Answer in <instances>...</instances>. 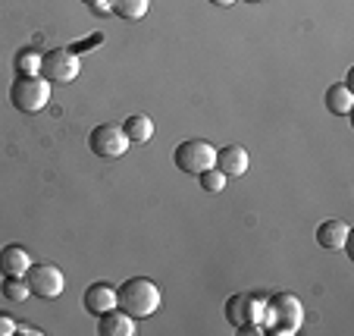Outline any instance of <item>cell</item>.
<instances>
[{"label": "cell", "instance_id": "1", "mask_svg": "<svg viewBox=\"0 0 354 336\" xmlns=\"http://www.w3.org/2000/svg\"><path fill=\"white\" fill-rule=\"evenodd\" d=\"M301 324H304V305L298 302V296L276 292L273 299H267V305H263V324H261V327H267V333L292 336L301 330Z\"/></svg>", "mask_w": 354, "mask_h": 336}, {"label": "cell", "instance_id": "2", "mask_svg": "<svg viewBox=\"0 0 354 336\" xmlns=\"http://www.w3.org/2000/svg\"><path fill=\"white\" fill-rule=\"evenodd\" d=\"M116 308H122L132 317H151L160 308V290L147 276H129L116 290Z\"/></svg>", "mask_w": 354, "mask_h": 336}, {"label": "cell", "instance_id": "3", "mask_svg": "<svg viewBox=\"0 0 354 336\" xmlns=\"http://www.w3.org/2000/svg\"><path fill=\"white\" fill-rule=\"evenodd\" d=\"M10 101L19 114H38L50 101V82L44 76H26L19 73L10 85Z\"/></svg>", "mask_w": 354, "mask_h": 336}, {"label": "cell", "instance_id": "4", "mask_svg": "<svg viewBox=\"0 0 354 336\" xmlns=\"http://www.w3.org/2000/svg\"><path fill=\"white\" fill-rule=\"evenodd\" d=\"M263 305H267V299L254 296V292H239L226 302V317L239 333H254L263 324Z\"/></svg>", "mask_w": 354, "mask_h": 336}, {"label": "cell", "instance_id": "5", "mask_svg": "<svg viewBox=\"0 0 354 336\" xmlns=\"http://www.w3.org/2000/svg\"><path fill=\"white\" fill-rule=\"evenodd\" d=\"M38 73L44 76L50 85H69L82 76V67H79V54H73L69 47H54L41 54V67Z\"/></svg>", "mask_w": 354, "mask_h": 336}, {"label": "cell", "instance_id": "6", "mask_svg": "<svg viewBox=\"0 0 354 336\" xmlns=\"http://www.w3.org/2000/svg\"><path fill=\"white\" fill-rule=\"evenodd\" d=\"M214 157H216V148L204 139H188L182 145H176V151H173V163L188 176H201L204 170H210L214 167Z\"/></svg>", "mask_w": 354, "mask_h": 336}, {"label": "cell", "instance_id": "7", "mask_svg": "<svg viewBox=\"0 0 354 336\" xmlns=\"http://www.w3.org/2000/svg\"><path fill=\"white\" fill-rule=\"evenodd\" d=\"M26 283L32 296L44 299V302H54L63 292V286H66V276H63V270L57 264H32L26 270Z\"/></svg>", "mask_w": 354, "mask_h": 336}, {"label": "cell", "instance_id": "8", "mask_svg": "<svg viewBox=\"0 0 354 336\" xmlns=\"http://www.w3.org/2000/svg\"><path fill=\"white\" fill-rule=\"evenodd\" d=\"M88 148L94 151L97 157H122L129 151V139L122 132V126H113V123H104V126H94L91 135H88Z\"/></svg>", "mask_w": 354, "mask_h": 336}, {"label": "cell", "instance_id": "9", "mask_svg": "<svg viewBox=\"0 0 354 336\" xmlns=\"http://www.w3.org/2000/svg\"><path fill=\"white\" fill-rule=\"evenodd\" d=\"M214 167L220 170L226 179H235V176H245L248 173V167H251V157H248V151L241 148V145H226V148L216 151Z\"/></svg>", "mask_w": 354, "mask_h": 336}, {"label": "cell", "instance_id": "10", "mask_svg": "<svg viewBox=\"0 0 354 336\" xmlns=\"http://www.w3.org/2000/svg\"><path fill=\"white\" fill-rule=\"evenodd\" d=\"M348 233H351V227L345 220H323L317 227V245L326 251H342L348 242Z\"/></svg>", "mask_w": 354, "mask_h": 336}, {"label": "cell", "instance_id": "11", "mask_svg": "<svg viewBox=\"0 0 354 336\" xmlns=\"http://www.w3.org/2000/svg\"><path fill=\"white\" fill-rule=\"evenodd\" d=\"M97 333L100 336H132L135 333V317L126 315L122 308H110V311L100 315Z\"/></svg>", "mask_w": 354, "mask_h": 336}, {"label": "cell", "instance_id": "12", "mask_svg": "<svg viewBox=\"0 0 354 336\" xmlns=\"http://www.w3.org/2000/svg\"><path fill=\"white\" fill-rule=\"evenodd\" d=\"M85 311H91V315H104V311L116 308V290L113 286H107V283H91L85 290Z\"/></svg>", "mask_w": 354, "mask_h": 336}, {"label": "cell", "instance_id": "13", "mask_svg": "<svg viewBox=\"0 0 354 336\" xmlns=\"http://www.w3.org/2000/svg\"><path fill=\"white\" fill-rule=\"evenodd\" d=\"M28 267H32V258L22 245H3L0 249V274L3 276H26Z\"/></svg>", "mask_w": 354, "mask_h": 336}, {"label": "cell", "instance_id": "14", "mask_svg": "<svg viewBox=\"0 0 354 336\" xmlns=\"http://www.w3.org/2000/svg\"><path fill=\"white\" fill-rule=\"evenodd\" d=\"M122 132H126L129 145H145V141L154 139V120L145 114H135L122 123Z\"/></svg>", "mask_w": 354, "mask_h": 336}, {"label": "cell", "instance_id": "15", "mask_svg": "<svg viewBox=\"0 0 354 336\" xmlns=\"http://www.w3.org/2000/svg\"><path fill=\"white\" fill-rule=\"evenodd\" d=\"M354 107V94L351 88L345 85V82H339V85H329L326 88V110L335 116H348Z\"/></svg>", "mask_w": 354, "mask_h": 336}, {"label": "cell", "instance_id": "16", "mask_svg": "<svg viewBox=\"0 0 354 336\" xmlns=\"http://www.w3.org/2000/svg\"><path fill=\"white\" fill-rule=\"evenodd\" d=\"M147 7H151V0H110V13H116L120 19H129V22L145 19Z\"/></svg>", "mask_w": 354, "mask_h": 336}, {"label": "cell", "instance_id": "17", "mask_svg": "<svg viewBox=\"0 0 354 336\" xmlns=\"http://www.w3.org/2000/svg\"><path fill=\"white\" fill-rule=\"evenodd\" d=\"M0 290H3V299H7V302H16V305H19V302H28V296H32V292H28L26 276H7Z\"/></svg>", "mask_w": 354, "mask_h": 336}, {"label": "cell", "instance_id": "18", "mask_svg": "<svg viewBox=\"0 0 354 336\" xmlns=\"http://www.w3.org/2000/svg\"><path fill=\"white\" fill-rule=\"evenodd\" d=\"M198 182H201V188H204V192H223V188H226V176H223L216 167L204 170V173L198 176Z\"/></svg>", "mask_w": 354, "mask_h": 336}, {"label": "cell", "instance_id": "19", "mask_svg": "<svg viewBox=\"0 0 354 336\" xmlns=\"http://www.w3.org/2000/svg\"><path fill=\"white\" fill-rule=\"evenodd\" d=\"M19 73H26V76H35V69L41 67V57L38 54H32V51H22L19 54Z\"/></svg>", "mask_w": 354, "mask_h": 336}, {"label": "cell", "instance_id": "20", "mask_svg": "<svg viewBox=\"0 0 354 336\" xmlns=\"http://www.w3.org/2000/svg\"><path fill=\"white\" fill-rule=\"evenodd\" d=\"M13 333H16V321L0 311V336H13Z\"/></svg>", "mask_w": 354, "mask_h": 336}, {"label": "cell", "instance_id": "21", "mask_svg": "<svg viewBox=\"0 0 354 336\" xmlns=\"http://www.w3.org/2000/svg\"><path fill=\"white\" fill-rule=\"evenodd\" d=\"M91 10H94V13H104V16H107L110 13V0H94Z\"/></svg>", "mask_w": 354, "mask_h": 336}, {"label": "cell", "instance_id": "22", "mask_svg": "<svg viewBox=\"0 0 354 336\" xmlns=\"http://www.w3.org/2000/svg\"><path fill=\"white\" fill-rule=\"evenodd\" d=\"M210 3H214V7H232L235 0H210Z\"/></svg>", "mask_w": 354, "mask_h": 336}, {"label": "cell", "instance_id": "23", "mask_svg": "<svg viewBox=\"0 0 354 336\" xmlns=\"http://www.w3.org/2000/svg\"><path fill=\"white\" fill-rule=\"evenodd\" d=\"M82 3H85V7H91V3H94V0H82Z\"/></svg>", "mask_w": 354, "mask_h": 336}, {"label": "cell", "instance_id": "24", "mask_svg": "<svg viewBox=\"0 0 354 336\" xmlns=\"http://www.w3.org/2000/svg\"><path fill=\"white\" fill-rule=\"evenodd\" d=\"M248 3H257V0H248Z\"/></svg>", "mask_w": 354, "mask_h": 336}]
</instances>
